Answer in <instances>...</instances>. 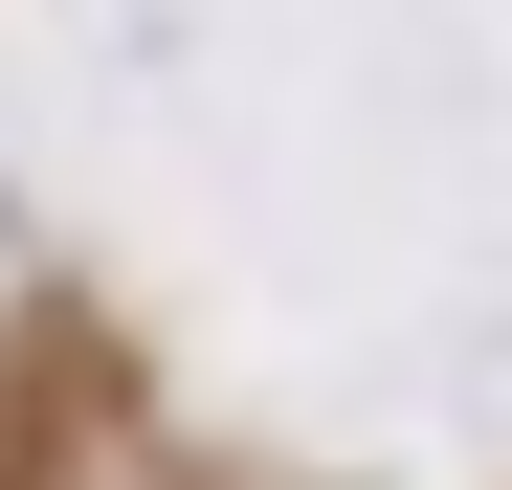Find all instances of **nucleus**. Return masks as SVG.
Returning <instances> with one entry per match:
<instances>
[]
</instances>
